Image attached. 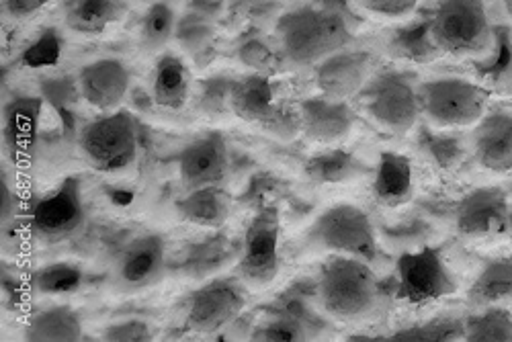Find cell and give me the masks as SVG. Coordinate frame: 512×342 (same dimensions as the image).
<instances>
[{"label":"cell","instance_id":"6da1fadb","mask_svg":"<svg viewBox=\"0 0 512 342\" xmlns=\"http://www.w3.org/2000/svg\"><path fill=\"white\" fill-rule=\"evenodd\" d=\"M277 37L293 64H318L345 50L353 39V13L347 0H316L279 17Z\"/></svg>","mask_w":512,"mask_h":342},{"label":"cell","instance_id":"7a4b0ae2","mask_svg":"<svg viewBox=\"0 0 512 342\" xmlns=\"http://www.w3.org/2000/svg\"><path fill=\"white\" fill-rule=\"evenodd\" d=\"M316 297L322 310L345 322L371 318L383 304V285L371 263L355 256L334 254L316 279Z\"/></svg>","mask_w":512,"mask_h":342},{"label":"cell","instance_id":"3957f363","mask_svg":"<svg viewBox=\"0 0 512 342\" xmlns=\"http://www.w3.org/2000/svg\"><path fill=\"white\" fill-rule=\"evenodd\" d=\"M431 35L451 56L482 58L494 46V27L482 0H443L431 15Z\"/></svg>","mask_w":512,"mask_h":342},{"label":"cell","instance_id":"277c9868","mask_svg":"<svg viewBox=\"0 0 512 342\" xmlns=\"http://www.w3.org/2000/svg\"><path fill=\"white\" fill-rule=\"evenodd\" d=\"M490 93L478 82L459 76H443L418 84L420 115L441 130L476 125L488 107Z\"/></svg>","mask_w":512,"mask_h":342},{"label":"cell","instance_id":"5b68a950","mask_svg":"<svg viewBox=\"0 0 512 342\" xmlns=\"http://www.w3.org/2000/svg\"><path fill=\"white\" fill-rule=\"evenodd\" d=\"M78 148L87 164L99 173H121L138 158V123L123 109L93 119L80 130Z\"/></svg>","mask_w":512,"mask_h":342},{"label":"cell","instance_id":"8992f818","mask_svg":"<svg viewBox=\"0 0 512 342\" xmlns=\"http://www.w3.org/2000/svg\"><path fill=\"white\" fill-rule=\"evenodd\" d=\"M308 240L334 254L355 256L367 263L379 259L377 232L369 213L353 203H336L324 209L312 224Z\"/></svg>","mask_w":512,"mask_h":342},{"label":"cell","instance_id":"52a82bcc","mask_svg":"<svg viewBox=\"0 0 512 342\" xmlns=\"http://www.w3.org/2000/svg\"><path fill=\"white\" fill-rule=\"evenodd\" d=\"M457 291V281L437 246H420L402 252L396 261L394 295L402 302L422 306L449 297Z\"/></svg>","mask_w":512,"mask_h":342},{"label":"cell","instance_id":"ba28073f","mask_svg":"<svg viewBox=\"0 0 512 342\" xmlns=\"http://www.w3.org/2000/svg\"><path fill=\"white\" fill-rule=\"evenodd\" d=\"M361 95L367 115L392 134L410 132L420 117L418 87L408 72H383L365 84Z\"/></svg>","mask_w":512,"mask_h":342},{"label":"cell","instance_id":"9c48e42d","mask_svg":"<svg viewBox=\"0 0 512 342\" xmlns=\"http://www.w3.org/2000/svg\"><path fill=\"white\" fill-rule=\"evenodd\" d=\"M87 220L78 177H66L52 193L41 197L29 213V232L37 242L60 244L80 232Z\"/></svg>","mask_w":512,"mask_h":342},{"label":"cell","instance_id":"30bf717a","mask_svg":"<svg viewBox=\"0 0 512 342\" xmlns=\"http://www.w3.org/2000/svg\"><path fill=\"white\" fill-rule=\"evenodd\" d=\"M281 216L275 205H265L246 226L240 252V275L252 285H269L281 269Z\"/></svg>","mask_w":512,"mask_h":342},{"label":"cell","instance_id":"8fae6325","mask_svg":"<svg viewBox=\"0 0 512 342\" xmlns=\"http://www.w3.org/2000/svg\"><path fill=\"white\" fill-rule=\"evenodd\" d=\"M246 306V293L234 279H213L187 299L185 326L197 334H213L232 324Z\"/></svg>","mask_w":512,"mask_h":342},{"label":"cell","instance_id":"7c38bea8","mask_svg":"<svg viewBox=\"0 0 512 342\" xmlns=\"http://www.w3.org/2000/svg\"><path fill=\"white\" fill-rule=\"evenodd\" d=\"M510 211L508 191L502 187H480L463 195L453 209L455 228L461 236L484 238L506 234Z\"/></svg>","mask_w":512,"mask_h":342},{"label":"cell","instance_id":"4fadbf2b","mask_svg":"<svg viewBox=\"0 0 512 342\" xmlns=\"http://www.w3.org/2000/svg\"><path fill=\"white\" fill-rule=\"evenodd\" d=\"M230 173V150L220 132H209L187 144L179 156L183 185L193 191L209 185H222Z\"/></svg>","mask_w":512,"mask_h":342},{"label":"cell","instance_id":"5bb4252c","mask_svg":"<svg viewBox=\"0 0 512 342\" xmlns=\"http://www.w3.org/2000/svg\"><path fill=\"white\" fill-rule=\"evenodd\" d=\"M371 66L373 58L369 52H334L316 64L318 89L328 99L347 101L365 89Z\"/></svg>","mask_w":512,"mask_h":342},{"label":"cell","instance_id":"9a60e30c","mask_svg":"<svg viewBox=\"0 0 512 342\" xmlns=\"http://www.w3.org/2000/svg\"><path fill=\"white\" fill-rule=\"evenodd\" d=\"M130 82V70L117 58L84 64L76 78L80 97L99 111H115L127 97Z\"/></svg>","mask_w":512,"mask_h":342},{"label":"cell","instance_id":"2e32d148","mask_svg":"<svg viewBox=\"0 0 512 342\" xmlns=\"http://www.w3.org/2000/svg\"><path fill=\"white\" fill-rule=\"evenodd\" d=\"M166 271V242L160 234H144L125 246L119 256L117 281L127 289H144Z\"/></svg>","mask_w":512,"mask_h":342},{"label":"cell","instance_id":"e0dca14e","mask_svg":"<svg viewBox=\"0 0 512 342\" xmlns=\"http://www.w3.org/2000/svg\"><path fill=\"white\" fill-rule=\"evenodd\" d=\"M291 297H281L273 316L256 326L250 334L252 340H269V342H297L316 338L324 326L322 318L316 316L300 293H289Z\"/></svg>","mask_w":512,"mask_h":342},{"label":"cell","instance_id":"ac0fdd59","mask_svg":"<svg viewBox=\"0 0 512 342\" xmlns=\"http://www.w3.org/2000/svg\"><path fill=\"white\" fill-rule=\"evenodd\" d=\"M302 134L316 144H336L345 140L355 127V111L347 101L310 97L300 105Z\"/></svg>","mask_w":512,"mask_h":342},{"label":"cell","instance_id":"d6986e66","mask_svg":"<svg viewBox=\"0 0 512 342\" xmlns=\"http://www.w3.org/2000/svg\"><path fill=\"white\" fill-rule=\"evenodd\" d=\"M474 154L480 166L492 173H512V113L484 115L474 130Z\"/></svg>","mask_w":512,"mask_h":342},{"label":"cell","instance_id":"ffe728a7","mask_svg":"<svg viewBox=\"0 0 512 342\" xmlns=\"http://www.w3.org/2000/svg\"><path fill=\"white\" fill-rule=\"evenodd\" d=\"M373 195L386 207H402L414 195L412 164L404 154L381 152L373 168Z\"/></svg>","mask_w":512,"mask_h":342},{"label":"cell","instance_id":"44dd1931","mask_svg":"<svg viewBox=\"0 0 512 342\" xmlns=\"http://www.w3.org/2000/svg\"><path fill=\"white\" fill-rule=\"evenodd\" d=\"M232 195L222 185H209L189 191L177 201L181 220L199 228H222L232 213Z\"/></svg>","mask_w":512,"mask_h":342},{"label":"cell","instance_id":"7402d4cb","mask_svg":"<svg viewBox=\"0 0 512 342\" xmlns=\"http://www.w3.org/2000/svg\"><path fill=\"white\" fill-rule=\"evenodd\" d=\"M127 13L125 0H62L64 23L80 35H99Z\"/></svg>","mask_w":512,"mask_h":342},{"label":"cell","instance_id":"603a6c76","mask_svg":"<svg viewBox=\"0 0 512 342\" xmlns=\"http://www.w3.org/2000/svg\"><path fill=\"white\" fill-rule=\"evenodd\" d=\"M84 338L80 314L70 306H50L29 316L23 328L27 342H78Z\"/></svg>","mask_w":512,"mask_h":342},{"label":"cell","instance_id":"cb8c5ba5","mask_svg":"<svg viewBox=\"0 0 512 342\" xmlns=\"http://www.w3.org/2000/svg\"><path fill=\"white\" fill-rule=\"evenodd\" d=\"M230 109L240 119L259 123L263 127L277 109L269 78L261 74H250L234 80L230 89Z\"/></svg>","mask_w":512,"mask_h":342},{"label":"cell","instance_id":"d4e9b609","mask_svg":"<svg viewBox=\"0 0 512 342\" xmlns=\"http://www.w3.org/2000/svg\"><path fill=\"white\" fill-rule=\"evenodd\" d=\"M191 70L175 54H162L154 66L152 95L154 103L162 109L179 111L189 101Z\"/></svg>","mask_w":512,"mask_h":342},{"label":"cell","instance_id":"484cf974","mask_svg":"<svg viewBox=\"0 0 512 342\" xmlns=\"http://www.w3.org/2000/svg\"><path fill=\"white\" fill-rule=\"evenodd\" d=\"M306 177L316 185H343L363 179L371 173V168L361 162L353 152L347 150H326L312 156L306 162Z\"/></svg>","mask_w":512,"mask_h":342},{"label":"cell","instance_id":"4316f807","mask_svg":"<svg viewBox=\"0 0 512 342\" xmlns=\"http://www.w3.org/2000/svg\"><path fill=\"white\" fill-rule=\"evenodd\" d=\"M467 299L474 306H490L502 299H512V256L486 263L469 287Z\"/></svg>","mask_w":512,"mask_h":342},{"label":"cell","instance_id":"83f0119b","mask_svg":"<svg viewBox=\"0 0 512 342\" xmlns=\"http://www.w3.org/2000/svg\"><path fill=\"white\" fill-rule=\"evenodd\" d=\"M390 50L398 58L410 62H431L441 50L435 46L431 35V17H422L414 23H408L394 31L390 39Z\"/></svg>","mask_w":512,"mask_h":342},{"label":"cell","instance_id":"f1b7e54d","mask_svg":"<svg viewBox=\"0 0 512 342\" xmlns=\"http://www.w3.org/2000/svg\"><path fill=\"white\" fill-rule=\"evenodd\" d=\"M84 271L74 263H52L29 275V285L41 295H70L80 289Z\"/></svg>","mask_w":512,"mask_h":342},{"label":"cell","instance_id":"f546056e","mask_svg":"<svg viewBox=\"0 0 512 342\" xmlns=\"http://www.w3.org/2000/svg\"><path fill=\"white\" fill-rule=\"evenodd\" d=\"M418 148L441 170H453L465 158V144L459 136L449 132H433L429 127H420Z\"/></svg>","mask_w":512,"mask_h":342},{"label":"cell","instance_id":"4dcf8cb0","mask_svg":"<svg viewBox=\"0 0 512 342\" xmlns=\"http://www.w3.org/2000/svg\"><path fill=\"white\" fill-rule=\"evenodd\" d=\"M467 342H512V314L502 308H488L463 320Z\"/></svg>","mask_w":512,"mask_h":342},{"label":"cell","instance_id":"1f68e13d","mask_svg":"<svg viewBox=\"0 0 512 342\" xmlns=\"http://www.w3.org/2000/svg\"><path fill=\"white\" fill-rule=\"evenodd\" d=\"M175 35V11L166 3H154L140 23V46L144 52H160Z\"/></svg>","mask_w":512,"mask_h":342},{"label":"cell","instance_id":"d6a6232c","mask_svg":"<svg viewBox=\"0 0 512 342\" xmlns=\"http://www.w3.org/2000/svg\"><path fill=\"white\" fill-rule=\"evenodd\" d=\"M480 72L498 89H512V29L494 27V46Z\"/></svg>","mask_w":512,"mask_h":342},{"label":"cell","instance_id":"836d02e7","mask_svg":"<svg viewBox=\"0 0 512 342\" xmlns=\"http://www.w3.org/2000/svg\"><path fill=\"white\" fill-rule=\"evenodd\" d=\"M388 340H463V320L457 318H437L431 322L412 324L396 334L388 336Z\"/></svg>","mask_w":512,"mask_h":342},{"label":"cell","instance_id":"e575fe53","mask_svg":"<svg viewBox=\"0 0 512 342\" xmlns=\"http://www.w3.org/2000/svg\"><path fill=\"white\" fill-rule=\"evenodd\" d=\"M39 113V101L35 99H21L7 109V142L15 150L27 136L33 134Z\"/></svg>","mask_w":512,"mask_h":342},{"label":"cell","instance_id":"d590c367","mask_svg":"<svg viewBox=\"0 0 512 342\" xmlns=\"http://www.w3.org/2000/svg\"><path fill=\"white\" fill-rule=\"evenodd\" d=\"M154 338V330L146 320L127 318L113 322L105 328L103 340L107 342H150Z\"/></svg>","mask_w":512,"mask_h":342},{"label":"cell","instance_id":"8d00e7d4","mask_svg":"<svg viewBox=\"0 0 512 342\" xmlns=\"http://www.w3.org/2000/svg\"><path fill=\"white\" fill-rule=\"evenodd\" d=\"M60 56V37L56 31H46L41 35L35 44L27 50L25 54V62L33 68L37 66H46V64H54Z\"/></svg>","mask_w":512,"mask_h":342},{"label":"cell","instance_id":"74e56055","mask_svg":"<svg viewBox=\"0 0 512 342\" xmlns=\"http://www.w3.org/2000/svg\"><path fill=\"white\" fill-rule=\"evenodd\" d=\"M361 5L379 17L404 19L414 13L418 0H361Z\"/></svg>","mask_w":512,"mask_h":342},{"label":"cell","instance_id":"f35d334b","mask_svg":"<svg viewBox=\"0 0 512 342\" xmlns=\"http://www.w3.org/2000/svg\"><path fill=\"white\" fill-rule=\"evenodd\" d=\"M240 58L248 66L263 68V64L269 62V48H265L259 39H252V41H248V44L242 46Z\"/></svg>","mask_w":512,"mask_h":342},{"label":"cell","instance_id":"ab89813d","mask_svg":"<svg viewBox=\"0 0 512 342\" xmlns=\"http://www.w3.org/2000/svg\"><path fill=\"white\" fill-rule=\"evenodd\" d=\"M48 0H5V11L15 19H25L44 7Z\"/></svg>","mask_w":512,"mask_h":342},{"label":"cell","instance_id":"60d3db41","mask_svg":"<svg viewBox=\"0 0 512 342\" xmlns=\"http://www.w3.org/2000/svg\"><path fill=\"white\" fill-rule=\"evenodd\" d=\"M506 236L512 238V207L508 211V218H506Z\"/></svg>","mask_w":512,"mask_h":342},{"label":"cell","instance_id":"b9f144b4","mask_svg":"<svg viewBox=\"0 0 512 342\" xmlns=\"http://www.w3.org/2000/svg\"><path fill=\"white\" fill-rule=\"evenodd\" d=\"M508 197H512V185H510V189H508Z\"/></svg>","mask_w":512,"mask_h":342}]
</instances>
